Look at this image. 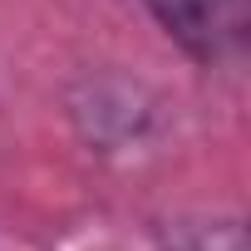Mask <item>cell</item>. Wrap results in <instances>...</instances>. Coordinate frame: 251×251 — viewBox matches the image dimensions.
I'll return each instance as SVG.
<instances>
[{"label":"cell","instance_id":"cell-1","mask_svg":"<svg viewBox=\"0 0 251 251\" xmlns=\"http://www.w3.org/2000/svg\"><path fill=\"white\" fill-rule=\"evenodd\" d=\"M138 5L197 59H231L246 45V0H138Z\"/></svg>","mask_w":251,"mask_h":251}]
</instances>
